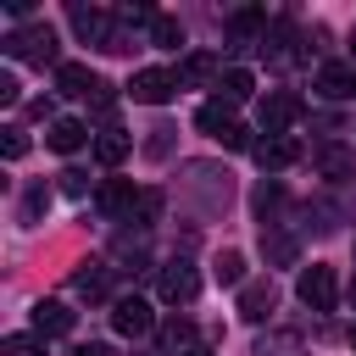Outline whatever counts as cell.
<instances>
[{
	"instance_id": "obj_1",
	"label": "cell",
	"mask_w": 356,
	"mask_h": 356,
	"mask_svg": "<svg viewBox=\"0 0 356 356\" xmlns=\"http://www.w3.org/2000/svg\"><path fill=\"white\" fill-rule=\"evenodd\" d=\"M195 128L200 134H211L217 145H228V150H250V128L234 117V106H222V100H206L200 111H195Z\"/></svg>"
},
{
	"instance_id": "obj_2",
	"label": "cell",
	"mask_w": 356,
	"mask_h": 356,
	"mask_svg": "<svg viewBox=\"0 0 356 356\" xmlns=\"http://www.w3.org/2000/svg\"><path fill=\"white\" fill-rule=\"evenodd\" d=\"M6 56H17V61H39V67H61L56 33H50L44 22H33V28H17V33H6Z\"/></svg>"
},
{
	"instance_id": "obj_3",
	"label": "cell",
	"mask_w": 356,
	"mask_h": 356,
	"mask_svg": "<svg viewBox=\"0 0 356 356\" xmlns=\"http://www.w3.org/2000/svg\"><path fill=\"white\" fill-rule=\"evenodd\" d=\"M295 295H300L312 312H334V300H339V278H334V267H328V261H312V267H300V278H295Z\"/></svg>"
},
{
	"instance_id": "obj_4",
	"label": "cell",
	"mask_w": 356,
	"mask_h": 356,
	"mask_svg": "<svg viewBox=\"0 0 356 356\" xmlns=\"http://www.w3.org/2000/svg\"><path fill=\"white\" fill-rule=\"evenodd\" d=\"M172 89H178V72H167V67H145V72H134V83H128V95H134L139 106H167Z\"/></svg>"
},
{
	"instance_id": "obj_5",
	"label": "cell",
	"mask_w": 356,
	"mask_h": 356,
	"mask_svg": "<svg viewBox=\"0 0 356 356\" xmlns=\"http://www.w3.org/2000/svg\"><path fill=\"white\" fill-rule=\"evenodd\" d=\"M156 289H161V300H167V306H189V300L200 295V273H195L189 261H167Z\"/></svg>"
},
{
	"instance_id": "obj_6",
	"label": "cell",
	"mask_w": 356,
	"mask_h": 356,
	"mask_svg": "<svg viewBox=\"0 0 356 356\" xmlns=\"http://www.w3.org/2000/svg\"><path fill=\"white\" fill-rule=\"evenodd\" d=\"M111 328H117V334H128V339L150 334V328H156V312H150V300H139V295H122V300L111 306Z\"/></svg>"
},
{
	"instance_id": "obj_7",
	"label": "cell",
	"mask_w": 356,
	"mask_h": 356,
	"mask_svg": "<svg viewBox=\"0 0 356 356\" xmlns=\"http://www.w3.org/2000/svg\"><path fill=\"white\" fill-rule=\"evenodd\" d=\"M250 156H256L267 172H278V167H295V161H300V139H295V134H267V139L250 145Z\"/></svg>"
},
{
	"instance_id": "obj_8",
	"label": "cell",
	"mask_w": 356,
	"mask_h": 356,
	"mask_svg": "<svg viewBox=\"0 0 356 356\" xmlns=\"http://www.w3.org/2000/svg\"><path fill=\"white\" fill-rule=\"evenodd\" d=\"M67 22H72V33H78L83 44H100V50H106V44H111V33H117V28L106 22V11H100V6H72V11H67Z\"/></svg>"
},
{
	"instance_id": "obj_9",
	"label": "cell",
	"mask_w": 356,
	"mask_h": 356,
	"mask_svg": "<svg viewBox=\"0 0 356 356\" xmlns=\"http://www.w3.org/2000/svg\"><path fill=\"white\" fill-rule=\"evenodd\" d=\"M312 83H317L323 100H350V95H356V67H350V61H323Z\"/></svg>"
},
{
	"instance_id": "obj_10",
	"label": "cell",
	"mask_w": 356,
	"mask_h": 356,
	"mask_svg": "<svg viewBox=\"0 0 356 356\" xmlns=\"http://www.w3.org/2000/svg\"><path fill=\"white\" fill-rule=\"evenodd\" d=\"M222 61L211 56V50H195V56H184V67H178V83H195V89H217L222 83Z\"/></svg>"
},
{
	"instance_id": "obj_11",
	"label": "cell",
	"mask_w": 356,
	"mask_h": 356,
	"mask_svg": "<svg viewBox=\"0 0 356 356\" xmlns=\"http://www.w3.org/2000/svg\"><path fill=\"white\" fill-rule=\"evenodd\" d=\"M273 306H278V284H273V278H250V284H239V317L261 323Z\"/></svg>"
},
{
	"instance_id": "obj_12",
	"label": "cell",
	"mask_w": 356,
	"mask_h": 356,
	"mask_svg": "<svg viewBox=\"0 0 356 356\" xmlns=\"http://www.w3.org/2000/svg\"><path fill=\"white\" fill-rule=\"evenodd\" d=\"M300 111H306V106H300V95L278 89V95H267V100H261V128H267V134H284Z\"/></svg>"
},
{
	"instance_id": "obj_13",
	"label": "cell",
	"mask_w": 356,
	"mask_h": 356,
	"mask_svg": "<svg viewBox=\"0 0 356 356\" xmlns=\"http://www.w3.org/2000/svg\"><path fill=\"white\" fill-rule=\"evenodd\" d=\"M134 200H139V189H134L128 178H106V184L95 189V206H100L106 217H128V211H134Z\"/></svg>"
},
{
	"instance_id": "obj_14",
	"label": "cell",
	"mask_w": 356,
	"mask_h": 356,
	"mask_svg": "<svg viewBox=\"0 0 356 356\" xmlns=\"http://www.w3.org/2000/svg\"><path fill=\"white\" fill-rule=\"evenodd\" d=\"M33 334H44V339L72 334V306H67V300H39V306H33Z\"/></svg>"
},
{
	"instance_id": "obj_15",
	"label": "cell",
	"mask_w": 356,
	"mask_h": 356,
	"mask_svg": "<svg viewBox=\"0 0 356 356\" xmlns=\"http://www.w3.org/2000/svg\"><path fill=\"white\" fill-rule=\"evenodd\" d=\"M312 161H317V172H323V178H334V184L356 178V156H350L345 145H317V150H312Z\"/></svg>"
},
{
	"instance_id": "obj_16",
	"label": "cell",
	"mask_w": 356,
	"mask_h": 356,
	"mask_svg": "<svg viewBox=\"0 0 356 356\" xmlns=\"http://www.w3.org/2000/svg\"><path fill=\"white\" fill-rule=\"evenodd\" d=\"M95 83H100V78H95L83 61H61V67H56V95H83V100H89Z\"/></svg>"
},
{
	"instance_id": "obj_17",
	"label": "cell",
	"mask_w": 356,
	"mask_h": 356,
	"mask_svg": "<svg viewBox=\"0 0 356 356\" xmlns=\"http://www.w3.org/2000/svg\"><path fill=\"white\" fill-rule=\"evenodd\" d=\"M250 95H256V78H250L245 67H228L222 83H217V100H222V106H245Z\"/></svg>"
},
{
	"instance_id": "obj_18",
	"label": "cell",
	"mask_w": 356,
	"mask_h": 356,
	"mask_svg": "<svg viewBox=\"0 0 356 356\" xmlns=\"http://www.w3.org/2000/svg\"><path fill=\"white\" fill-rule=\"evenodd\" d=\"M44 139H50V150H61V156H72V150H78V145H83V139H89V128H83V122H78V117H56V122H50V134H44Z\"/></svg>"
},
{
	"instance_id": "obj_19",
	"label": "cell",
	"mask_w": 356,
	"mask_h": 356,
	"mask_svg": "<svg viewBox=\"0 0 356 356\" xmlns=\"http://www.w3.org/2000/svg\"><path fill=\"white\" fill-rule=\"evenodd\" d=\"M128 150H134V139H128L122 128H106V134H95V161H100V167H117Z\"/></svg>"
},
{
	"instance_id": "obj_20",
	"label": "cell",
	"mask_w": 356,
	"mask_h": 356,
	"mask_svg": "<svg viewBox=\"0 0 356 356\" xmlns=\"http://www.w3.org/2000/svg\"><path fill=\"white\" fill-rule=\"evenodd\" d=\"M72 289H78V295H89V300H100V295L111 289V273H106L100 261H83V267L72 273Z\"/></svg>"
},
{
	"instance_id": "obj_21",
	"label": "cell",
	"mask_w": 356,
	"mask_h": 356,
	"mask_svg": "<svg viewBox=\"0 0 356 356\" xmlns=\"http://www.w3.org/2000/svg\"><path fill=\"white\" fill-rule=\"evenodd\" d=\"M161 345H167V356L189 350V345H195V323H189V317H167V323H161Z\"/></svg>"
},
{
	"instance_id": "obj_22",
	"label": "cell",
	"mask_w": 356,
	"mask_h": 356,
	"mask_svg": "<svg viewBox=\"0 0 356 356\" xmlns=\"http://www.w3.org/2000/svg\"><path fill=\"white\" fill-rule=\"evenodd\" d=\"M156 217H161V189H139V200H134L128 222H134V228H150Z\"/></svg>"
},
{
	"instance_id": "obj_23",
	"label": "cell",
	"mask_w": 356,
	"mask_h": 356,
	"mask_svg": "<svg viewBox=\"0 0 356 356\" xmlns=\"http://www.w3.org/2000/svg\"><path fill=\"white\" fill-rule=\"evenodd\" d=\"M211 278H217V284H245V256H239V250H222V256L211 261Z\"/></svg>"
},
{
	"instance_id": "obj_24",
	"label": "cell",
	"mask_w": 356,
	"mask_h": 356,
	"mask_svg": "<svg viewBox=\"0 0 356 356\" xmlns=\"http://www.w3.org/2000/svg\"><path fill=\"white\" fill-rule=\"evenodd\" d=\"M256 356H306V345L295 334H267V339H256Z\"/></svg>"
},
{
	"instance_id": "obj_25",
	"label": "cell",
	"mask_w": 356,
	"mask_h": 356,
	"mask_svg": "<svg viewBox=\"0 0 356 356\" xmlns=\"http://www.w3.org/2000/svg\"><path fill=\"white\" fill-rule=\"evenodd\" d=\"M150 44H161V50H178V44H184V28H178V17H156V22H150Z\"/></svg>"
},
{
	"instance_id": "obj_26",
	"label": "cell",
	"mask_w": 356,
	"mask_h": 356,
	"mask_svg": "<svg viewBox=\"0 0 356 356\" xmlns=\"http://www.w3.org/2000/svg\"><path fill=\"white\" fill-rule=\"evenodd\" d=\"M0 350L6 356H44V334H11Z\"/></svg>"
},
{
	"instance_id": "obj_27",
	"label": "cell",
	"mask_w": 356,
	"mask_h": 356,
	"mask_svg": "<svg viewBox=\"0 0 356 356\" xmlns=\"http://www.w3.org/2000/svg\"><path fill=\"white\" fill-rule=\"evenodd\" d=\"M44 206H50V189H44V184H33V189L22 195V222H39V217H44Z\"/></svg>"
},
{
	"instance_id": "obj_28",
	"label": "cell",
	"mask_w": 356,
	"mask_h": 356,
	"mask_svg": "<svg viewBox=\"0 0 356 356\" xmlns=\"http://www.w3.org/2000/svg\"><path fill=\"white\" fill-rule=\"evenodd\" d=\"M61 195H72V200H83V195H89V172H78V167H67V172H61Z\"/></svg>"
},
{
	"instance_id": "obj_29",
	"label": "cell",
	"mask_w": 356,
	"mask_h": 356,
	"mask_svg": "<svg viewBox=\"0 0 356 356\" xmlns=\"http://www.w3.org/2000/svg\"><path fill=\"white\" fill-rule=\"evenodd\" d=\"M89 106H95V111H111V106H117V95H111V83H95V95H89Z\"/></svg>"
},
{
	"instance_id": "obj_30",
	"label": "cell",
	"mask_w": 356,
	"mask_h": 356,
	"mask_svg": "<svg viewBox=\"0 0 356 356\" xmlns=\"http://www.w3.org/2000/svg\"><path fill=\"white\" fill-rule=\"evenodd\" d=\"M11 100H17V78H11V72H0V106H11Z\"/></svg>"
},
{
	"instance_id": "obj_31",
	"label": "cell",
	"mask_w": 356,
	"mask_h": 356,
	"mask_svg": "<svg viewBox=\"0 0 356 356\" xmlns=\"http://www.w3.org/2000/svg\"><path fill=\"white\" fill-rule=\"evenodd\" d=\"M6 156H11V161L28 156V139H22V134H6Z\"/></svg>"
},
{
	"instance_id": "obj_32",
	"label": "cell",
	"mask_w": 356,
	"mask_h": 356,
	"mask_svg": "<svg viewBox=\"0 0 356 356\" xmlns=\"http://www.w3.org/2000/svg\"><path fill=\"white\" fill-rule=\"evenodd\" d=\"M72 356H111V350H106L100 339H89V345H72Z\"/></svg>"
},
{
	"instance_id": "obj_33",
	"label": "cell",
	"mask_w": 356,
	"mask_h": 356,
	"mask_svg": "<svg viewBox=\"0 0 356 356\" xmlns=\"http://www.w3.org/2000/svg\"><path fill=\"white\" fill-rule=\"evenodd\" d=\"M178 356H211V350H206V345H189V350H178Z\"/></svg>"
},
{
	"instance_id": "obj_34",
	"label": "cell",
	"mask_w": 356,
	"mask_h": 356,
	"mask_svg": "<svg viewBox=\"0 0 356 356\" xmlns=\"http://www.w3.org/2000/svg\"><path fill=\"white\" fill-rule=\"evenodd\" d=\"M350 350H356V328H350Z\"/></svg>"
}]
</instances>
